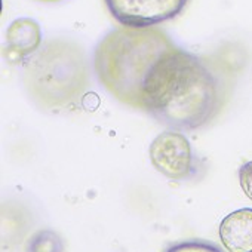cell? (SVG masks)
I'll list each match as a JSON object with an SVG mask.
<instances>
[{
	"label": "cell",
	"mask_w": 252,
	"mask_h": 252,
	"mask_svg": "<svg viewBox=\"0 0 252 252\" xmlns=\"http://www.w3.org/2000/svg\"><path fill=\"white\" fill-rule=\"evenodd\" d=\"M181 48L158 27H119L108 32L94 52L99 85L119 102L152 110L160 96Z\"/></svg>",
	"instance_id": "obj_1"
},
{
	"label": "cell",
	"mask_w": 252,
	"mask_h": 252,
	"mask_svg": "<svg viewBox=\"0 0 252 252\" xmlns=\"http://www.w3.org/2000/svg\"><path fill=\"white\" fill-rule=\"evenodd\" d=\"M222 80L197 55L181 49L171 77L149 114L178 132L209 125L225 101Z\"/></svg>",
	"instance_id": "obj_2"
},
{
	"label": "cell",
	"mask_w": 252,
	"mask_h": 252,
	"mask_svg": "<svg viewBox=\"0 0 252 252\" xmlns=\"http://www.w3.org/2000/svg\"><path fill=\"white\" fill-rule=\"evenodd\" d=\"M23 82L43 110L76 107L91 85L86 54L74 40L49 39L23 63Z\"/></svg>",
	"instance_id": "obj_3"
},
{
	"label": "cell",
	"mask_w": 252,
	"mask_h": 252,
	"mask_svg": "<svg viewBox=\"0 0 252 252\" xmlns=\"http://www.w3.org/2000/svg\"><path fill=\"white\" fill-rule=\"evenodd\" d=\"M150 162L163 177L174 181L194 180L200 174L199 162L190 141L183 132L163 131L150 144Z\"/></svg>",
	"instance_id": "obj_4"
},
{
	"label": "cell",
	"mask_w": 252,
	"mask_h": 252,
	"mask_svg": "<svg viewBox=\"0 0 252 252\" xmlns=\"http://www.w3.org/2000/svg\"><path fill=\"white\" fill-rule=\"evenodd\" d=\"M104 3L120 26L147 29L177 18L189 0H104Z\"/></svg>",
	"instance_id": "obj_5"
},
{
	"label": "cell",
	"mask_w": 252,
	"mask_h": 252,
	"mask_svg": "<svg viewBox=\"0 0 252 252\" xmlns=\"http://www.w3.org/2000/svg\"><path fill=\"white\" fill-rule=\"evenodd\" d=\"M42 46L40 24L32 18L14 20L5 33L3 55L12 64H23Z\"/></svg>",
	"instance_id": "obj_6"
},
{
	"label": "cell",
	"mask_w": 252,
	"mask_h": 252,
	"mask_svg": "<svg viewBox=\"0 0 252 252\" xmlns=\"http://www.w3.org/2000/svg\"><path fill=\"white\" fill-rule=\"evenodd\" d=\"M218 233L228 252H252V208L230 212L221 221Z\"/></svg>",
	"instance_id": "obj_7"
},
{
	"label": "cell",
	"mask_w": 252,
	"mask_h": 252,
	"mask_svg": "<svg viewBox=\"0 0 252 252\" xmlns=\"http://www.w3.org/2000/svg\"><path fill=\"white\" fill-rule=\"evenodd\" d=\"M65 245L63 237L49 228L36 231L27 242L26 252H64Z\"/></svg>",
	"instance_id": "obj_8"
},
{
	"label": "cell",
	"mask_w": 252,
	"mask_h": 252,
	"mask_svg": "<svg viewBox=\"0 0 252 252\" xmlns=\"http://www.w3.org/2000/svg\"><path fill=\"white\" fill-rule=\"evenodd\" d=\"M163 252H224L218 245L205 239H187L171 243Z\"/></svg>",
	"instance_id": "obj_9"
},
{
	"label": "cell",
	"mask_w": 252,
	"mask_h": 252,
	"mask_svg": "<svg viewBox=\"0 0 252 252\" xmlns=\"http://www.w3.org/2000/svg\"><path fill=\"white\" fill-rule=\"evenodd\" d=\"M239 183L243 193L252 200V160L245 162L239 168Z\"/></svg>",
	"instance_id": "obj_10"
},
{
	"label": "cell",
	"mask_w": 252,
	"mask_h": 252,
	"mask_svg": "<svg viewBox=\"0 0 252 252\" xmlns=\"http://www.w3.org/2000/svg\"><path fill=\"white\" fill-rule=\"evenodd\" d=\"M37 2H43V3H57V2H61V0H37Z\"/></svg>",
	"instance_id": "obj_11"
}]
</instances>
